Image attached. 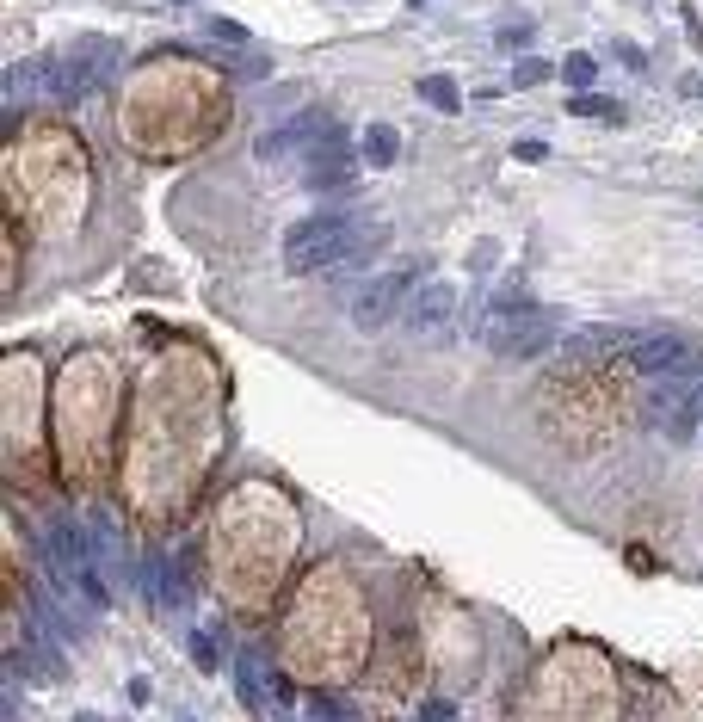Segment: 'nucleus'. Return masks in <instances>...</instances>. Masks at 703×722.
I'll use <instances>...</instances> for the list:
<instances>
[{"instance_id": "obj_5", "label": "nucleus", "mask_w": 703, "mask_h": 722, "mask_svg": "<svg viewBox=\"0 0 703 722\" xmlns=\"http://www.w3.org/2000/svg\"><path fill=\"white\" fill-rule=\"evenodd\" d=\"M401 321H407V334H414V340H426V346L451 340V334H457V284H444V278H426L420 291L407 297Z\"/></svg>"}, {"instance_id": "obj_18", "label": "nucleus", "mask_w": 703, "mask_h": 722, "mask_svg": "<svg viewBox=\"0 0 703 722\" xmlns=\"http://www.w3.org/2000/svg\"><path fill=\"white\" fill-rule=\"evenodd\" d=\"M494 44H500V50H525V44H531V19L500 25V31H494Z\"/></svg>"}, {"instance_id": "obj_4", "label": "nucleus", "mask_w": 703, "mask_h": 722, "mask_svg": "<svg viewBox=\"0 0 703 722\" xmlns=\"http://www.w3.org/2000/svg\"><path fill=\"white\" fill-rule=\"evenodd\" d=\"M420 291V278H414V266H395V272H383V278H364L358 291H352V321L370 334V328H389V321L407 309V297Z\"/></svg>"}, {"instance_id": "obj_1", "label": "nucleus", "mask_w": 703, "mask_h": 722, "mask_svg": "<svg viewBox=\"0 0 703 722\" xmlns=\"http://www.w3.org/2000/svg\"><path fill=\"white\" fill-rule=\"evenodd\" d=\"M370 235H383V223H358L346 204L315 210V216H303V223L284 235V266L290 272H333L340 260H352Z\"/></svg>"}, {"instance_id": "obj_17", "label": "nucleus", "mask_w": 703, "mask_h": 722, "mask_svg": "<svg viewBox=\"0 0 703 722\" xmlns=\"http://www.w3.org/2000/svg\"><path fill=\"white\" fill-rule=\"evenodd\" d=\"M543 81H549V62L543 56H525V62L512 68V87H543Z\"/></svg>"}, {"instance_id": "obj_21", "label": "nucleus", "mask_w": 703, "mask_h": 722, "mask_svg": "<svg viewBox=\"0 0 703 722\" xmlns=\"http://www.w3.org/2000/svg\"><path fill=\"white\" fill-rule=\"evenodd\" d=\"M210 38H222V44H247V25H235V19H210Z\"/></svg>"}, {"instance_id": "obj_7", "label": "nucleus", "mask_w": 703, "mask_h": 722, "mask_svg": "<svg viewBox=\"0 0 703 722\" xmlns=\"http://www.w3.org/2000/svg\"><path fill=\"white\" fill-rule=\"evenodd\" d=\"M333 130H340V124H333L327 112H315V105H309V112H296L290 124H278V130H266V136H259V142H253V155L266 161V167H278V161H290L296 149H315V142H327Z\"/></svg>"}, {"instance_id": "obj_19", "label": "nucleus", "mask_w": 703, "mask_h": 722, "mask_svg": "<svg viewBox=\"0 0 703 722\" xmlns=\"http://www.w3.org/2000/svg\"><path fill=\"white\" fill-rule=\"evenodd\" d=\"M562 75L586 93V87H592V75H599V62H592V56H568V62H562Z\"/></svg>"}, {"instance_id": "obj_26", "label": "nucleus", "mask_w": 703, "mask_h": 722, "mask_svg": "<svg viewBox=\"0 0 703 722\" xmlns=\"http://www.w3.org/2000/svg\"><path fill=\"white\" fill-rule=\"evenodd\" d=\"M185 7H192V0H185Z\"/></svg>"}, {"instance_id": "obj_16", "label": "nucleus", "mask_w": 703, "mask_h": 722, "mask_svg": "<svg viewBox=\"0 0 703 722\" xmlns=\"http://www.w3.org/2000/svg\"><path fill=\"white\" fill-rule=\"evenodd\" d=\"M309 722H358L346 704H333L327 692H309Z\"/></svg>"}, {"instance_id": "obj_24", "label": "nucleus", "mask_w": 703, "mask_h": 722, "mask_svg": "<svg viewBox=\"0 0 703 722\" xmlns=\"http://www.w3.org/2000/svg\"><path fill=\"white\" fill-rule=\"evenodd\" d=\"M74 722H99V716H74Z\"/></svg>"}, {"instance_id": "obj_3", "label": "nucleus", "mask_w": 703, "mask_h": 722, "mask_svg": "<svg viewBox=\"0 0 703 722\" xmlns=\"http://www.w3.org/2000/svg\"><path fill=\"white\" fill-rule=\"evenodd\" d=\"M118 50H124V44H105V38H93V44H81V50L56 56V62H50V99H62V105L87 99V93H93V87L111 75Z\"/></svg>"}, {"instance_id": "obj_11", "label": "nucleus", "mask_w": 703, "mask_h": 722, "mask_svg": "<svg viewBox=\"0 0 703 722\" xmlns=\"http://www.w3.org/2000/svg\"><path fill=\"white\" fill-rule=\"evenodd\" d=\"M426 105H438V112H463V87L451 81V75H420V87H414Z\"/></svg>"}, {"instance_id": "obj_6", "label": "nucleus", "mask_w": 703, "mask_h": 722, "mask_svg": "<svg viewBox=\"0 0 703 722\" xmlns=\"http://www.w3.org/2000/svg\"><path fill=\"white\" fill-rule=\"evenodd\" d=\"M358 161H364V155L346 142V130H333L327 142H315V149H309V161H303V186H309L315 198H346Z\"/></svg>"}, {"instance_id": "obj_14", "label": "nucleus", "mask_w": 703, "mask_h": 722, "mask_svg": "<svg viewBox=\"0 0 703 722\" xmlns=\"http://www.w3.org/2000/svg\"><path fill=\"white\" fill-rule=\"evenodd\" d=\"M192 667H198V673H216V667H222V642H216L210 630L192 636Z\"/></svg>"}, {"instance_id": "obj_9", "label": "nucleus", "mask_w": 703, "mask_h": 722, "mask_svg": "<svg viewBox=\"0 0 703 722\" xmlns=\"http://www.w3.org/2000/svg\"><path fill=\"white\" fill-rule=\"evenodd\" d=\"M37 93H50V62H13V68H7V99L25 105V99H37Z\"/></svg>"}, {"instance_id": "obj_25", "label": "nucleus", "mask_w": 703, "mask_h": 722, "mask_svg": "<svg viewBox=\"0 0 703 722\" xmlns=\"http://www.w3.org/2000/svg\"><path fill=\"white\" fill-rule=\"evenodd\" d=\"M414 7H426V0H414Z\"/></svg>"}, {"instance_id": "obj_15", "label": "nucleus", "mask_w": 703, "mask_h": 722, "mask_svg": "<svg viewBox=\"0 0 703 722\" xmlns=\"http://www.w3.org/2000/svg\"><path fill=\"white\" fill-rule=\"evenodd\" d=\"M216 56V50H210ZM229 75H247V81H259V75H272V56H216Z\"/></svg>"}, {"instance_id": "obj_22", "label": "nucleus", "mask_w": 703, "mask_h": 722, "mask_svg": "<svg viewBox=\"0 0 703 722\" xmlns=\"http://www.w3.org/2000/svg\"><path fill=\"white\" fill-rule=\"evenodd\" d=\"M512 155H518V161H543L549 149H543V142H537V136H525V142H512Z\"/></svg>"}, {"instance_id": "obj_8", "label": "nucleus", "mask_w": 703, "mask_h": 722, "mask_svg": "<svg viewBox=\"0 0 703 722\" xmlns=\"http://www.w3.org/2000/svg\"><path fill=\"white\" fill-rule=\"evenodd\" d=\"M636 371L648 377H697L703 371V352L679 334H642L636 340Z\"/></svg>"}, {"instance_id": "obj_23", "label": "nucleus", "mask_w": 703, "mask_h": 722, "mask_svg": "<svg viewBox=\"0 0 703 722\" xmlns=\"http://www.w3.org/2000/svg\"><path fill=\"white\" fill-rule=\"evenodd\" d=\"M617 62H623V68H636V75H642V68H648V56H642L636 44H617Z\"/></svg>"}, {"instance_id": "obj_12", "label": "nucleus", "mask_w": 703, "mask_h": 722, "mask_svg": "<svg viewBox=\"0 0 703 722\" xmlns=\"http://www.w3.org/2000/svg\"><path fill=\"white\" fill-rule=\"evenodd\" d=\"M241 704L266 722V692H259V655H253V648H241Z\"/></svg>"}, {"instance_id": "obj_20", "label": "nucleus", "mask_w": 703, "mask_h": 722, "mask_svg": "<svg viewBox=\"0 0 703 722\" xmlns=\"http://www.w3.org/2000/svg\"><path fill=\"white\" fill-rule=\"evenodd\" d=\"M414 722H457V704H451V698H426Z\"/></svg>"}, {"instance_id": "obj_10", "label": "nucleus", "mask_w": 703, "mask_h": 722, "mask_svg": "<svg viewBox=\"0 0 703 722\" xmlns=\"http://www.w3.org/2000/svg\"><path fill=\"white\" fill-rule=\"evenodd\" d=\"M395 149H401V136H395L389 124H370V130H364V142H358L364 167H389V161H395Z\"/></svg>"}, {"instance_id": "obj_2", "label": "nucleus", "mask_w": 703, "mask_h": 722, "mask_svg": "<svg viewBox=\"0 0 703 722\" xmlns=\"http://www.w3.org/2000/svg\"><path fill=\"white\" fill-rule=\"evenodd\" d=\"M555 340H562V321H555L549 309H537L525 291H500L488 303V315H481V346H488L494 358H506V365L543 358Z\"/></svg>"}, {"instance_id": "obj_13", "label": "nucleus", "mask_w": 703, "mask_h": 722, "mask_svg": "<svg viewBox=\"0 0 703 722\" xmlns=\"http://www.w3.org/2000/svg\"><path fill=\"white\" fill-rule=\"evenodd\" d=\"M568 112H580V118H611V124H617V118H623V105L586 87V93H574V99H568Z\"/></svg>"}]
</instances>
